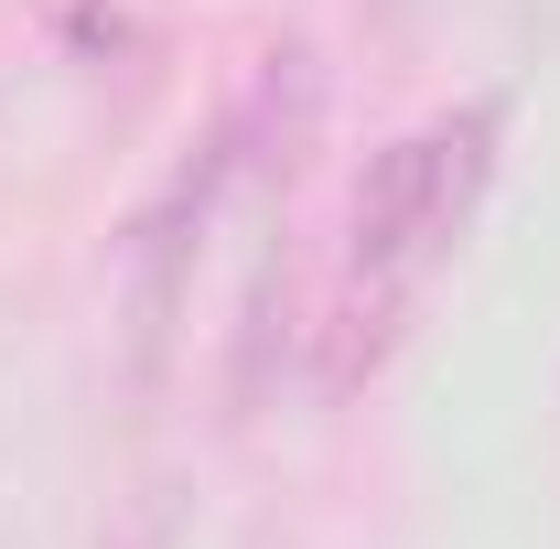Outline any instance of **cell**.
Here are the masks:
<instances>
[{
  "instance_id": "6da1fadb",
  "label": "cell",
  "mask_w": 560,
  "mask_h": 549,
  "mask_svg": "<svg viewBox=\"0 0 560 549\" xmlns=\"http://www.w3.org/2000/svg\"><path fill=\"white\" fill-rule=\"evenodd\" d=\"M486 173H495V108H486V97H475L464 119H431V130L388 140V151L366 162L355 206H346L355 280H410L431 248H453V226L475 215Z\"/></svg>"
},
{
  "instance_id": "7a4b0ae2",
  "label": "cell",
  "mask_w": 560,
  "mask_h": 549,
  "mask_svg": "<svg viewBox=\"0 0 560 549\" xmlns=\"http://www.w3.org/2000/svg\"><path fill=\"white\" fill-rule=\"evenodd\" d=\"M313 130H324V55L313 44H291V55H270V75H259V97L237 108V140H248V173H302L313 162Z\"/></svg>"
},
{
  "instance_id": "3957f363",
  "label": "cell",
  "mask_w": 560,
  "mask_h": 549,
  "mask_svg": "<svg viewBox=\"0 0 560 549\" xmlns=\"http://www.w3.org/2000/svg\"><path fill=\"white\" fill-rule=\"evenodd\" d=\"M388 313H399V291H377V313H346V324H388ZM377 355H388V335H346L335 344V388H355Z\"/></svg>"
},
{
  "instance_id": "277c9868",
  "label": "cell",
  "mask_w": 560,
  "mask_h": 549,
  "mask_svg": "<svg viewBox=\"0 0 560 549\" xmlns=\"http://www.w3.org/2000/svg\"><path fill=\"white\" fill-rule=\"evenodd\" d=\"M119 549H173V517H162V506H140V528H130Z\"/></svg>"
}]
</instances>
